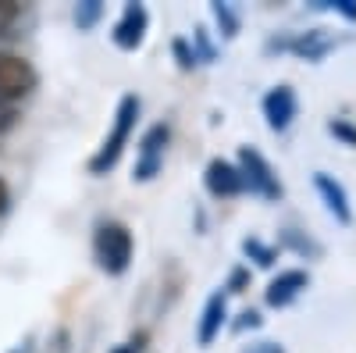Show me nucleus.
Returning a JSON list of instances; mask_svg holds the SVG:
<instances>
[{
  "label": "nucleus",
  "mask_w": 356,
  "mask_h": 353,
  "mask_svg": "<svg viewBox=\"0 0 356 353\" xmlns=\"http://www.w3.org/2000/svg\"><path fill=\"white\" fill-rule=\"evenodd\" d=\"M314 189L324 203V211H328L339 225H353V207H349V193L346 186L335 179L328 171H314Z\"/></svg>",
  "instance_id": "nucleus-11"
},
{
  "label": "nucleus",
  "mask_w": 356,
  "mask_h": 353,
  "mask_svg": "<svg viewBox=\"0 0 356 353\" xmlns=\"http://www.w3.org/2000/svg\"><path fill=\"white\" fill-rule=\"evenodd\" d=\"M18 118H22V107H15V104H8V100H0V136L11 132V129L18 125Z\"/></svg>",
  "instance_id": "nucleus-21"
},
{
  "label": "nucleus",
  "mask_w": 356,
  "mask_h": 353,
  "mask_svg": "<svg viewBox=\"0 0 356 353\" xmlns=\"http://www.w3.org/2000/svg\"><path fill=\"white\" fill-rule=\"evenodd\" d=\"M146 33H150V11H146V4H139V0H129L122 8V15H118L114 29H111V43L125 54H136L146 43Z\"/></svg>",
  "instance_id": "nucleus-6"
},
{
  "label": "nucleus",
  "mask_w": 356,
  "mask_h": 353,
  "mask_svg": "<svg viewBox=\"0 0 356 353\" xmlns=\"http://www.w3.org/2000/svg\"><path fill=\"white\" fill-rule=\"evenodd\" d=\"M139 343H143V336H139L136 343H122V346H114V350H107V353H139Z\"/></svg>",
  "instance_id": "nucleus-26"
},
{
  "label": "nucleus",
  "mask_w": 356,
  "mask_h": 353,
  "mask_svg": "<svg viewBox=\"0 0 356 353\" xmlns=\"http://www.w3.org/2000/svg\"><path fill=\"white\" fill-rule=\"evenodd\" d=\"M8 207H11V186L0 179V214H8Z\"/></svg>",
  "instance_id": "nucleus-24"
},
{
  "label": "nucleus",
  "mask_w": 356,
  "mask_h": 353,
  "mask_svg": "<svg viewBox=\"0 0 356 353\" xmlns=\"http://www.w3.org/2000/svg\"><path fill=\"white\" fill-rule=\"evenodd\" d=\"M232 329H235V332H246V329L253 332V329H260V314H257V311H243L239 321H235Z\"/></svg>",
  "instance_id": "nucleus-23"
},
{
  "label": "nucleus",
  "mask_w": 356,
  "mask_h": 353,
  "mask_svg": "<svg viewBox=\"0 0 356 353\" xmlns=\"http://www.w3.org/2000/svg\"><path fill=\"white\" fill-rule=\"evenodd\" d=\"M228 325V292H211L207 297V304H203V314H200V325H196V343L200 346H211L218 336H221V329Z\"/></svg>",
  "instance_id": "nucleus-12"
},
{
  "label": "nucleus",
  "mask_w": 356,
  "mask_h": 353,
  "mask_svg": "<svg viewBox=\"0 0 356 353\" xmlns=\"http://www.w3.org/2000/svg\"><path fill=\"white\" fill-rule=\"evenodd\" d=\"M246 285H250V268H235V272L228 275V282H225L221 292H243Z\"/></svg>",
  "instance_id": "nucleus-22"
},
{
  "label": "nucleus",
  "mask_w": 356,
  "mask_h": 353,
  "mask_svg": "<svg viewBox=\"0 0 356 353\" xmlns=\"http://www.w3.org/2000/svg\"><path fill=\"white\" fill-rule=\"evenodd\" d=\"M278 243H282L285 250H292L296 257H307V260L324 257V246L314 240V235H307V232H300V228H292V225L278 232Z\"/></svg>",
  "instance_id": "nucleus-13"
},
{
  "label": "nucleus",
  "mask_w": 356,
  "mask_h": 353,
  "mask_svg": "<svg viewBox=\"0 0 356 353\" xmlns=\"http://www.w3.org/2000/svg\"><path fill=\"white\" fill-rule=\"evenodd\" d=\"M235 168H239L243 175V186L250 193H257L260 200H282L285 196V186L278 179V171L271 168V161H267L257 146H239V161H235Z\"/></svg>",
  "instance_id": "nucleus-3"
},
{
  "label": "nucleus",
  "mask_w": 356,
  "mask_h": 353,
  "mask_svg": "<svg viewBox=\"0 0 356 353\" xmlns=\"http://www.w3.org/2000/svg\"><path fill=\"white\" fill-rule=\"evenodd\" d=\"M328 132H332L335 139H342L346 146H356V125L346 122V118H332V122H328Z\"/></svg>",
  "instance_id": "nucleus-19"
},
{
  "label": "nucleus",
  "mask_w": 356,
  "mask_h": 353,
  "mask_svg": "<svg viewBox=\"0 0 356 353\" xmlns=\"http://www.w3.org/2000/svg\"><path fill=\"white\" fill-rule=\"evenodd\" d=\"M132 250H136V243H132V232H129L125 221H114V218L97 221V228H93V260H97V268L104 275H111V279L125 275L129 264H132Z\"/></svg>",
  "instance_id": "nucleus-2"
},
{
  "label": "nucleus",
  "mask_w": 356,
  "mask_h": 353,
  "mask_svg": "<svg viewBox=\"0 0 356 353\" xmlns=\"http://www.w3.org/2000/svg\"><path fill=\"white\" fill-rule=\"evenodd\" d=\"M317 8H324V11H339L346 22H356V0H317Z\"/></svg>",
  "instance_id": "nucleus-20"
},
{
  "label": "nucleus",
  "mask_w": 356,
  "mask_h": 353,
  "mask_svg": "<svg viewBox=\"0 0 356 353\" xmlns=\"http://www.w3.org/2000/svg\"><path fill=\"white\" fill-rule=\"evenodd\" d=\"M72 18H75V25L86 33V29H93V25L104 18V4H100V0H82V4H75Z\"/></svg>",
  "instance_id": "nucleus-16"
},
{
  "label": "nucleus",
  "mask_w": 356,
  "mask_h": 353,
  "mask_svg": "<svg viewBox=\"0 0 356 353\" xmlns=\"http://www.w3.org/2000/svg\"><path fill=\"white\" fill-rule=\"evenodd\" d=\"M168 143H171V125L157 122L139 136L136 146V164H132V182H154L161 168H164V154H168Z\"/></svg>",
  "instance_id": "nucleus-5"
},
{
  "label": "nucleus",
  "mask_w": 356,
  "mask_h": 353,
  "mask_svg": "<svg viewBox=\"0 0 356 353\" xmlns=\"http://www.w3.org/2000/svg\"><path fill=\"white\" fill-rule=\"evenodd\" d=\"M22 15H25L22 4H15V0H0V36H8L11 29L22 22Z\"/></svg>",
  "instance_id": "nucleus-17"
},
{
  "label": "nucleus",
  "mask_w": 356,
  "mask_h": 353,
  "mask_svg": "<svg viewBox=\"0 0 356 353\" xmlns=\"http://www.w3.org/2000/svg\"><path fill=\"white\" fill-rule=\"evenodd\" d=\"M33 350H36V346H33V339H25V343H18L11 353H33Z\"/></svg>",
  "instance_id": "nucleus-27"
},
{
  "label": "nucleus",
  "mask_w": 356,
  "mask_h": 353,
  "mask_svg": "<svg viewBox=\"0 0 356 353\" xmlns=\"http://www.w3.org/2000/svg\"><path fill=\"white\" fill-rule=\"evenodd\" d=\"M307 289H310V275L303 268H289V272H278L271 279V285L264 289V300H267V307L282 311V307H292Z\"/></svg>",
  "instance_id": "nucleus-9"
},
{
  "label": "nucleus",
  "mask_w": 356,
  "mask_h": 353,
  "mask_svg": "<svg viewBox=\"0 0 356 353\" xmlns=\"http://www.w3.org/2000/svg\"><path fill=\"white\" fill-rule=\"evenodd\" d=\"M211 15H214V22H218V29H221L225 40H232L235 33H239V15H235L232 4H221V0H214V4H211Z\"/></svg>",
  "instance_id": "nucleus-15"
},
{
  "label": "nucleus",
  "mask_w": 356,
  "mask_h": 353,
  "mask_svg": "<svg viewBox=\"0 0 356 353\" xmlns=\"http://www.w3.org/2000/svg\"><path fill=\"white\" fill-rule=\"evenodd\" d=\"M260 111H264L271 132H289V125L296 122V114H300V97H296L292 86H275V90L264 93Z\"/></svg>",
  "instance_id": "nucleus-8"
},
{
  "label": "nucleus",
  "mask_w": 356,
  "mask_h": 353,
  "mask_svg": "<svg viewBox=\"0 0 356 353\" xmlns=\"http://www.w3.org/2000/svg\"><path fill=\"white\" fill-rule=\"evenodd\" d=\"M36 86H40V72L33 68V61L0 50V100L22 107L29 97L36 93Z\"/></svg>",
  "instance_id": "nucleus-4"
},
{
  "label": "nucleus",
  "mask_w": 356,
  "mask_h": 353,
  "mask_svg": "<svg viewBox=\"0 0 356 353\" xmlns=\"http://www.w3.org/2000/svg\"><path fill=\"white\" fill-rule=\"evenodd\" d=\"M171 50H175V57H178V68H182V72H193V68L200 65V57H196V50H193V43H189V40L178 36V40L171 43Z\"/></svg>",
  "instance_id": "nucleus-18"
},
{
  "label": "nucleus",
  "mask_w": 356,
  "mask_h": 353,
  "mask_svg": "<svg viewBox=\"0 0 356 353\" xmlns=\"http://www.w3.org/2000/svg\"><path fill=\"white\" fill-rule=\"evenodd\" d=\"M339 47V36H332L328 29H310V33H292V36H282L271 43V50H289L303 61H324L332 50Z\"/></svg>",
  "instance_id": "nucleus-7"
},
{
  "label": "nucleus",
  "mask_w": 356,
  "mask_h": 353,
  "mask_svg": "<svg viewBox=\"0 0 356 353\" xmlns=\"http://www.w3.org/2000/svg\"><path fill=\"white\" fill-rule=\"evenodd\" d=\"M243 253L257 264V268H275V260H278V250L267 246L264 240H257V235H246L243 240Z\"/></svg>",
  "instance_id": "nucleus-14"
},
{
  "label": "nucleus",
  "mask_w": 356,
  "mask_h": 353,
  "mask_svg": "<svg viewBox=\"0 0 356 353\" xmlns=\"http://www.w3.org/2000/svg\"><path fill=\"white\" fill-rule=\"evenodd\" d=\"M143 114V100L136 93H125L122 100H118L114 107V122L104 136V143L97 146V154L89 157V175H107L118 168V161H122V154L129 150L132 143V132H136V122Z\"/></svg>",
  "instance_id": "nucleus-1"
},
{
  "label": "nucleus",
  "mask_w": 356,
  "mask_h": 353,
  "mask_svg": "<svg viewBox=\"0 0 356 353\" xmlns=\"http://www.w3.org/2000/svg\"><path fill=\"white\" fill-rule=\"evenodd\" d=\"M246 353H285V350H282L278 343H253Z\"/></svg>",
  "instance_id": "nucleus-25"
},
{
  "label": "nucleus",
  "mask_w": 356,
  "mask_h": 353,
  "mask_svg": "<svg viewBox=\"0 0 356 353\" xmlns=\"http://www.w3.org/2000/svg\"><path fill=\"white\" fill-rule=\"evenodd\" d=\"M203 186H207V193H211L214 200H232V196L246 193L239 168H235L232 161H225V157H214L211 164H207V171H203Z\"/></svg>",
  "instance_id": "nucleus-10"
}]
</instances>
